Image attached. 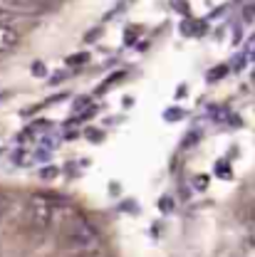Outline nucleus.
<instances>
[{
    "instance_id": "f257e3e1",
    "label": "nucleus",
    "mask_w": 255,
    "mask_h": 257,
    "mask_svg": "<svg viewBox=\"0 0 255 257\" xmlns=\"http://www.w3.org/2000/svg\"><path fill=\"white\" fill-rule=\"evenodd\" d=\"M62 237L69 247H77V250H92V247L99 245L97 227L90 220L79 218V215H72L69 220H64Z\"/></svg>"
},
{
    "instance_id": "f03ea898",
    "label": "nucleus",
    "mask_w": 255,
    "mask_h": 257,
    "mask_svg": "<svg viewBox=\"0 0 255 257\" xmlns=\"http://www.w3.org/2000/svg\"><path fill=\"white\" fill-rule=\"evenodd\" d=\"M28 223L37 230H47L55 223V203L42 195V193H32L28 200Z\"/></svg>"
},
{
    "instance_id": "7ed1b4c3",
    "label": "nucleus",
    "mask_w": 255,
    "mask_h": 257,
    "mask_svg": "<svg viewBox=\"0 0 255 257\" xmlns=\"http://www.w3.org/2000/svg\"><path fill=\"white\" fill-rule=\"evenodd\" d=\"M20 42V32L15 30L13 25H0V55L15 50Z\"/></svg>"
},
{
    "instance_id": "20e7f679",
    "label": "nucleus",
    "mask_w": 255,
    "mask_h": 257,
    "mask_svg": "<svg viewBox=\"0 0 255 257\" xmlns=\"http://www.w3.org/2000/svg\"><path fill=\"white\" fill-rule=\"evenodd\" d=\"M228 72H230V67H228V64H216V67H211V69H208L206 79H208L211 84H213V82H221Z\"/></svg>"
},
{
    "instance_id": "39448f33",
    "label": "nucleus",
    "mask_w": 255,
    "mask_h": 257,
    "mask_svg": "<svg viewBox=\"0 0 255 257\" xmlns=\"http://www.w3.org/2000/svg\"><path fill=\"white\" fill-rule=\"evenodd\" d=\"M57 176H60V168L52 166V163H47V166L40 168V178H42V181H55Z\"/></svg>"
},
{
    "instance_id": "423d86ee",
    "label": "nucleus",
    "mask_w": 255,
    "mask_h": 257,
    "mask_svg": "<svg viewBox=\"0 0 255 257\" xmlns=\"http://www.w3.org/2000/svg\"><path fill=\"white\" fill-rule=\"evenodd\" d=\"M90 62V55L87 52H77V55H72V57H67V64L69 67H82V64Z\"/></svg>"
},
{
    "instance_id": "0eeeda50",
    "label": "nucleus",
    "mask_w": 255,
    "mask_h": 257,
    "mask_svg": "<svg viewBox=\"0 0 255 257\" xmlns=\"http://www.w3.org/2000/svg\"><path fill=\"white\" fill-rule=\"evenodd\" d=\"M84 139H90L92 144H99V141H104V131L102 128H84Z\"/></svg>"
},
{
    "instance_id": "6e6552de",
    "label": "nucleus",
    "mask_w": 255,
    "mask_h": 257,
    "mask_svg": "<svg viewBox=\"0 0 255 257\" xmlns=\"http://www.w3.org/2000/svg\"><path fill=\"white\" fill-rule=\"evenodd\" d=\"M163 119H166V121L184 119V109H179V106H171V109H166V111H163Z\"/></svg>"
},
{
    "instance_id": "1a4fd4ad",
    "label": "nucleus",
    "mask_w": 255,
    "mask_h": 257,
    "mask_svg": "<svg viewBox=\"0 0 255 257\" xmlns=\"http://www.w3.org/2000/svg\"><path fill=\"white\" fill-rule=\"evenodd\" d=\"M159 210L161 213H171V210H174V198H171V195H161L159 198Z\"/></svg>"
},
{
    "instance_id": "9d476101",
    "label": "nucleus",
    "mask_w": 255,
    "mask_h": 257,
    "mask_svg": "<svg viewBox=\"0 0 255 257\" xmlns=\"http://www.w3.org/2000/svg\"><path fill=\"white\" fill-rule=\"evenodd\" d=\"M193 188H196V191H206V188H208V176L198 173V176L193 178Z\"/></svg>"
},
{
    "instance_id": "9b49d317",
    "label": "nucleus",
    "mask_w": 255,
    "mask_h": 257,
    "mask_svg": "<svg viewBox=\"0 0 255 257\" xmlns=\"http://www.w3.org/2000/svg\"><path fill=\"white\" fill-rule=\"evenodd\" d=\"M122 77H124V72H117V74H112V77L107 79V84H102V87H99V92H107V89H109V87H114V84H117Z\"/></svg>"
},
{
    "instance_id": "f8f14e48",
    "label": "nucleus",
    "mask_w": 255,
    "mask_h": 257,
    "mask_svg": "<svg viewBox=\"0 0 255 257\" xmlns=\"http://www.w3.org/2000/svg\"><path fill=\"white\" fill-rule=\"evenodd\" d=\"M32 74H35V77H45V74H47V64L45 62H35L32 64Z\"/></svg>"
},
{
    "instance_id": "ddd939ff",
    "label": "nucleus",
    "mask_w": 255,
    "mask_h": 257,
    "mask_svg": "<svg viewBox=\"0 0 255 257\" xmlns=\"http://www.w3.org/2000/svg\"><path fill=\"white\" fill-rule=\"evenodd\" d=\"M216 173H218V176H230V166H228V163H223V161H218Z\"/></svg>"
},
{
    "instance_id": "4468645a",
    "label": "nucleus",
    "mask_w": 255,
    "mask_h": 257,
    "mask_svg": "<svg viewBox=\"0 0 255 257\" xmlns=\"http://www.w3.org/2000/svg\"><path fill=\"white\" fill-rule=\"evenodd\" d=\"M196 139H198V131H191L186 139H184V146L189 149V146H196Z\"/></svg>"
},
{
    "instance_id": "2eb2a0df",
    "label": "nucleus",
    "mask_w": 255,
    "mask_h": 257,
    "mask_svg": "<svg viewBox=\"0 0 255 257\" xmlns=\"http://www.w3.org/2000/svg\"><path fill=\"white\" fill-rule=\"evenodd\" d=\"M5 208H8V198L0 193V220H3V215H5Z\"/></svg>"
},
{
    "instance_id": "dca6fc26",
    "label": "nucleus",
    "mask_w": 255,
    "mask_h": 257,
    "mask_svg": "<svg viewBox=\"0 0 255 257\" xmlns=\"http://www.w3.org/2000/svg\"><path fill=\"white\" fill-rule=\"evenodd\" d=\"M25 151H23V149H20V151H15V156H13V161H15V163H18V166H20V163H25Z\"/></svg>"
},
{
    "instance_id": "f3484780",
    "label": "nucleus",
    "mask_w": 255,
    "mask_h": 257,
    "mask_svg": "<svg viewBox=\"0 0 255 257\" xmlns=\"http://www.w3.org/2000/svg\"><path fill=\"white\" fill-rule=\"evenodd\" d=\"M136 28H131V30H127V45H131V42H134V40H136Z\"/></svg>"
},
{
    "instance_id": "a211bd4d",
    "label": "nucleus",
    "mask_w": 255,
    "mask_h": 257,
    "mask_svg": "<svg viewBox=\"0 0 255 257\" xmlns=\"http://www.w3.org/2000/svg\"><path fill=\"white\" fill-rule=\"evenodd\" d=\"M5 3H10V5H32L37 0H5Z\"/></svg>"
},
{
    "instance_id": "6ab92c4d",
    "label": "nucleus",
    "mask_w": 255,
    "mask_h": 257,
    "mask_svg": "<svg viewBox=\"0 0 255 257\" xmlns=\"http://www.w3.org/2000/svg\"><path fill=\"white\" fill-rule=\"evenodd\" d=\"M99 32H102V30H99V28H95V30L84 37V42H92V40H97V37H99Z\"/></svg>"
},
{
    "instance_id": "aec40b11",
    "label": "nucleus",
    "mask_w": 255,
    "mask_h": 257,
    "mask_svg": "<svg viewBox=\"0 0 255 257\" xmlns=\"http://www.w3.org/2000/svg\"><path fill=\"white\" fill-rule=\"evenodd\" d=\"M248 55H250V57H255V35L248 40Z\"/></svg>"
},
{
    "instance_id": "412c9836",
    "label": "nucleus",
    "mask_w": 255,
    "mask_h": 257,
    "mask_svg": "<svg viewBox=\"0 0 255 257\" xmlns=\"http://www.w3.org/2000/svg\"><path fill=\"white\" fill-rule=\"evenodd\" d=\"M87 104H90V99H87V96H79L77 104H74V109H82V106H87Z\"/></svg>"
},
{
    "instance_id": "4be33fe9",
    "label": "nucleus",
    "mask_w": 255,
    "mask_h": 257,
    "mask_svg": "<svg viewBox=\"0 0 255 257\" xmlns=\"http://www.w3.org/2000/svg\"><path fill=\"white\" fill-rule=\"evenodd\" d=\"M90 257H109V255H104V252H95V255H90Z\"/></svg>"
},
{
    "instance_id": "5701e85b",
    "label": "nucleus",
    "mask_w": 255,
    "mask_h": 257,
    "mask_svg": "<svg viewBox=\"0 0 255 257\" xmlns=\"http://www.w3.org/2000/svg\"><path fill=\"white\" fill-rule=\"evenodd\" d=\"M253 220H255V205H253Z\"/></svg>"
},
{
    "instance_id": "b1692460",
    "label": "nucleus",
    "mask_w": 255,
    "mask_h": 257,
    "mask_svg": "<svg viewBox=\"0 0 255 257\" xmlns=\"http://www.w3.org/2000/svg\"><path fill=\"white\" fill-rule=\"evenodd\" d=\"M0 257H3V245H0Z\"/></svg>"
}]
</instances>
